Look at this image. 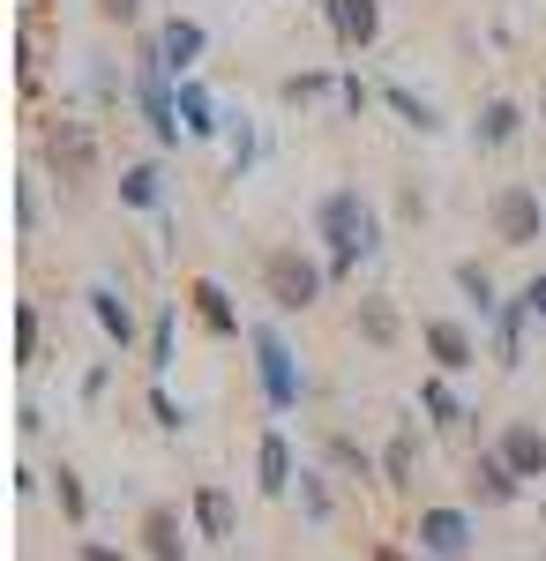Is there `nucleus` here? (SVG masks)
<instances>
[{
    "instance_id": "obj_21",
    "label": "nucleus",
    "mask_w": 546,
    "mask_h": 561,
    "mask_svg": "<svg viewBox=\"0 0 546 561\" xmlns=\"http://www.w3.org/2000/svg\"><path fill=\"white\" fill-rule=\"evenodd\" d=\"M450 277H457V293H464L471 307H479V314H502V300H494V277H487L479 262H457Z\"/></svg>"
},
{
    "instance_id": "obj_18",
    "label": "nucleus",
    "mask_w": 546,
    "mask_h": 561,
    "mask_svg": "<svg viewBox=\"0 0 546 561\" xmlns=\"http://www.w3.org/2000/svg\"><path fill=\"white\" fill-rule=\"evenodd\" d=\"M254 472H262V494H285V486H293V442H285V434H262Z\"/></svg>"
},
{
    "instance_id": "obj_2",
    "label": "nucleus",
    "mask_w": 546,
    "mask_h": 561,
    "mask_svg": "<svg viewBox=\"0 0 546 561\" xmlns=\"http://www.w3.org/2000/svg\"><path fill=\"white\" fill-rule=\"evenodd\" d=\"M262 285H270V300L285 307V314H299V307L322 300V285H330V262H307V255H293V248H277V255L262 262Z\"/></svg>"
},
{
    "instance_id": "obj_20",
    "label": "nucleus",
    "mask_w": 546,
    "mask_h": 561,
    "mask_svg": "<svg viewBox=\"0 0 546 561\" xmlns=\"http://www.w3.org/2000/svg\"><path fill=\"white\" fill-rule=\"evenodd\" d=\"M360 337H367L375 352H389V345H397V307L382 300V293H375V300H360Z\"/></svg>"
},
{
    "instance_id": "obj_27",
    "label": "nucleus",
    "mask_w": 546,
    "mask_h": 561,
    "mask_svg": "<svg viewBox=\"0 0 546 561\" xmlns=\"http://www.w3.org/2000/svg\"><path fill=\"white\" fill-rule=\"evenodd\" d=\"M53 494H60V510H68V524H83V517H90V494H83V479L68 472V465L53 472Z\"/></svg>"
},
{
    "instance_id": "obj_32",
    "label": "nucleus",
    "mask_w": 546,
    "mask_h": 561,
    "mask_svg": "<svg viewBox=\"0 0 546 561\" xmlns=\"http://www.w3.org/2000/svg\"><path fill=\"white\" fill-rule=\"evenodd\" d=\"M248 165H254V128L240 121V128H232V180L248 173Z\"/></svg>"
},
{
    "instance_id": "obj_17",
    "label": "nucleus",
    "mask_w": 546,
    "mask_h": 561,
    "mask_svg": "<svg viewBox=\"0 0 546 561\" xmlns=\"http://www.w3.org/2000/svg\"><path fill=\"white\" fill-rule=\"evenodd\" d=\"M516 128H524V105H516V98H487V113H479V150L516 142Z\"/></svg>"
},
{
    "instance_id": "obj_3",
    "label": "nucleus",
    "mask_w": 546,
    "mask_h": 561,
    "mask_svg": "<svg viewBox=\"0 0 546 561\" xmlns=\"http://www.w3.org/2000/svg\"><path fill=\"white\" fill-rule=\"evenodd\" d=\"M248 345H254V375H262V397H270V412H293L299 404V367H293V345L270 330V322H254L248 330Z\"/></svg>"
},
{
    "instance_id": "obj_36",
    "label": "nucleus",
    "mask_w": 546,
    "mask_h": 561,
    "mask_svg": "<svg viewBox=\"0 0 546 561\" xmlns=\"http://www.w3.org/2000/svg\"><path fill=\"white\" fill-rule=\"evenodd\" d=\"M98 15H105V23H135V15H143V0H98Z\"/></svg>"
},
{
    "instance_id": "obj_10",
    "label": "nucleus",
    "mask_w": 546,
    "mask_h": 561,
    "mask_svg": "<svg viewBox=\"0 0 546 561\" xmlns=\"http://www.w3.org/2000/svg\"><path fill=\"white\" fill-rule=\"evenodd\" d=\"M83 300H90V322H98V330H105L113 345H121V352L135 345V307H127L121 293H113V285H90Z\"/></svg>"
},
{
    "instance_id": "obj_7",
    "label": "nucleus",
    "mask_w": 546,
    "mask_h": 561,
    "mask_svg": "<svg viewBox=\"0 0 546 561\" xmlns=\"http://www.w3.org/2000/svg\"><path fill=\"white\" fill-rule=\"evenodd\" d=\"M516 486H524V479L509 472L502 449H479V457H471V494H479V510H502V502H516Z\"/></svg>"
},
{
    "instance_id": "obj_6",
    "label": "nucleus",
    "mask_w": 546,
    "mask_h": 561,
    "mask_svg": "<svg viewBox=\"0 0 546 561\" xmlns=\"http://www.w3.org/2000/svg\"><path fill=\"white\" fill-rule=\"evenodd\" d=\"M426 352H434V367L442 375H464V367H479V345H471V330L464 322H420Z\"/></svg>"
},
{
    "instance_id": "obj_5",
    "label": "nucleus",
    "mask_w": 546,
    "mask_h": 561,
    "mask_svg": "<svg viewBox=\"0 0 546 561\" xmlns=\"http://www.w3.org/2000/svg\"><path fill=\"white\" fill-rule=\"evenodd\" d=\"M203 23H195V15H172L166 31H158V45H150V60H158V68H166V76H195V60H203Z\"/></svg>"
},
{
    "instance_id": "obj_1",
    "label": "nucleus",
    "mask_w": 546,
    "mask_h": 561,
    "mask_svg": "<svg viewBox=\"0 0 546 561\" xmlns=\"http://www.w3.org/2000/svg\"><path fill=\"white\" fill-rule=\"evenodd\" d=\"M315 232L330 240V277H352L367 255H382V217L360 187H330L315 203Z\"/></svg>"
},
{
    "instance_id": "obj_8",
    "label": "nucleus",
    "mask_w": 546,
    "mask_h": 561,
    "mask_svg": "<svg viewBox=\"0 0 546 561\" xmlns=\"http://www.w3.org/2000/svg\"><path fill=\"white\" fill-rule=\"evenodd\" d=\"M420 547L434 561H457L464 547H471V517H464V510H426L420 517Z\"/></svg>"
},
{
    "instance_id": "obj_40",
    "label": "nucleus",
    "mask_w": 546,
    "mask_h": 561,
    "mask_svg": "<svg viewBox=\"0 0 546 561\" xmlns=\"http://www.w3.org/2000/svg\"><path fill=\"white\" fill-rule=\"evenodd\" d=\"M539 195H546V187H539Z\"/></svg>"
},
{
    "instance_id": "obj_28",
    "label": "nucleus",
    "mask_w": 546,
    "mask_h": 561,
    "mask_svg": "<svg viewBox=\"0 0 546 561\" xmlns=\"http://www.w3.org/2000/svg\"><path fill=\"white\" fill-rule=\"evenodd\" d=\"M172 330H180V314H172V307H166V314L150 322V367H158V375H166V367H172Z\"/></svg>"
},
{
    "instance_id": "obj_26",
    "label": "nucleus",
    "mask_w": 546,
    "mask_h": 561,
    "mask_svg": "<svg viewBox=\"0 0 546 561\" xmlns=\"http://www.w3.org/2000/svg\"><path fill=\"white\" fill-rule=\"evenodd\" d=\"M420 404H426V420H434V427H464V404L450 397V382H442V375L420 389Z\"/></svg>"
},
{
    "instance_id": "obj_34",
    "label": "nucleus",
    "mask_w": 546,
    "mask_h": 561,
    "mask_svg": "<svg viewBox=\"0 0 546 561\" xmlns=\"http://www.w3.org/2000/svg\"><path fill=\"white\" fill-rule=\"evenodd\" d=\"M337 98H344V105H352V113H367V105H375V90L360 83V76H344V83H337Z\"/></svg>"
},
{
    "instance_id": "obj_29",
    "label": "nucleus",
    "mask_w": 546,
    "mask_h": 561,
    "mask_svg": "<svg viewBox=\"0 0 546 561\" xmlns=\"http://www.w3.org/2000/svg\"><path fill=\"white\" fill-rule=\"evenodd\" d=\"M299 510L315 524H330V486H322V472H299Z\"/></svg>"
},
{
    "instance_id": "obj_25",
    "label": "nucleus",
    "mask_w": 546,
    "mask_h": 561,
    "mask_svg": "<svg viewBox=\"0 0 546 561\" xmlns=\"http://www.w3.org/2000/svg\"><path fill=\"white\" fill-rule=\"evenodd\" d=\"M412 457H420V434L405 427L389 449H382V479H389V486H405V479H412Z\"/></svg>"
},
{
    "instance_id": "obj_19",
    "label": "nucleus",
    "mask_w": 546,
    "mask_h": 561,
    "mask_svg": "<svg viewBox=\"0 0 546 561\" xmlns=\"http://www.w3.org/2000/svg\"><path fill=\"white\" fill-rule=\"evenodd\" d=\"M195 524H203V539H232V494L225 486H203L195 494Z\"/></svg>"
},
{
    "instance_id": "obj_14",
    "label": "nucleus",
    "mask_w": 546,
    "mask_h": 561,
    "mask_svg": "<svg viewBox=\"0 0 546 561\" xmlns=\"http://www.w3.org/2000/svg\"><path fill=\"white\" fill-rule=\"evenodd\" d=\"M330 23H337V38H344V45H375L382 8H375V0H330Z\"/></svg>"
},
{
    "instance_id": "obj_23",
    "label": "nucleus",
    "mask_w": 546,
    "mask_h": 561,
    "mask_svg": "<svg viewBox=\"0 0 546 561\" xmlns=\"http://www.w3.org/2000/svg\"><path fill=\"white\" fill-rule=\"evenodd\" d=\"M382 105H389V113H405V121H412L420 135H434V128H442V121H434V105H426V98H412L405 83H382Z\"/></svg>"
},
{
    "instance_id": "obj_31",
    "label": "nucleus",
    "mask_w": 546,
    "mask_h": 561,
    "mask_svg": "<svg viewBox=\"0 0 546 561\" xmlns=\"http://www.w3.org/2000/svg\"><path fill=\"white\" fill-rule=\"evenodd\" d=\"M330 465H344V472L367 479V449H360V442H344V434H330Z\"/></svg>"
},
{
    "instance_id": "obj_22",
    "label": "nucleus",
    "mask_w": 546,
    "mask_h": 561,
    "mask_svg": "<svg viewBox=\"0 0 546 561\" xmlns=\"http://www.w3.org/2000/svg\"><path fill=\"white\" fill-rule=\"evenodd\" d=\"M158 195H166V187H158V165H127L121 173V203L127 210H158Z\"/></svg>"
},
{
    "instance_id": "obj_38",
    "label": "nucleus",
    "mask_w": 546,
    "mask_h": 561,
    "mask_svg": "<svg viewBox=\"0 0 546 561\" xmlns=\"http://www.w3.org/2000/svg\"><path fill=\"white\" fill-rule=\"evenodd\" d=\"M375 561H405V554H397V547H375Z\"/></svg>"
},
{
    "instance_id": "obj_11",
    "label": "nucleus",
    "mask_w": 546,
    "mask_h": 561,
    "mask_svg": "<svg viewBox=\"0 0 546 561\" xmlns=\"http://www.w3.org/2000/svg\"><path fill=\"white\" fill-rule=\"evenodd\" d=\"M45 150H53V165H60L68 180H83L90 165H98V142H90V135L76 128V121H60V128L45 135Z\"/></svg>"
},
{
    "instance_id": "obj_35",
    "label": "nucleus",
    "mask_w": 546,
    "mask_h": 561,
    "mask_svg": "<svg viewBox=\"0 0 546 561\" xmlns=\"http://www.w3.org/2000/svg\"><path fill=\"white\" fill-rule=\"evenodd\" d=\"M516 300L532 307V322H546V270H539V277H532V285H524V293H516Z\"/></svg>"
},
{
    "instance_id": "obj_13",
    "label": "nucleus",
    "mask_w": 546,
    "mask_h": 561,
    "mask_svg": "<svg viewBox=\"0 0 546 561\" xmlns=\"http://www.w3.org/2000/svg\"><path fill=\"white\" fill-rule=\"evenodd\" d=\"M143 554H150V561H187L180 510H150V517H143Z\"/></svg>"
},
{
    "instance_id": "obj_33",
    "label": "nucleus",
    "mask_w": 546,
    "mask_h": 561,
    "mask_svg": "<svg viewBox=\"0 0 546 561\" xmlns=\"http://www.w3.org/2000/svg\"><path fill=\"white\" fill-rule=\"evenodd\" d=\"M150 420H158V427H180V420H187V412H180V404H172V397H166V389H150Z\"/></svg>"
},
{
    "instance_id": "obj_12",
    "label": "nucleus",
    "mask_w": 546,
    "mask_h": 561,
    "mask_svg": "<svg viewBox=\"0 0 546 561\" xmlns=\"http://www.w3.org/2000/svg\"><path fill=\"white\" fill-rule=\"evenodd\" d=\"M187 300H195V314L211 322L217 337H240V307H232V293H225L217 277H195V285H187Z\"/></svg>"
},
{
    "instance_id": "obj_30",
    "label": "nucleus",
    "mask_w": 546,
    "mask_h": 561,
    "mask_svg": "<svg viewBox=\"0 0 546 561\" xmlns=\"http://www.w3.org/2000/svg\"><path fill=\"white\" fill-rule=\"evenodd\" d=\"M15 352H23V367L38 359V307H23V314H15Z\"/></svg>"
},
{
    "instance_id": "obj_4",
    "label": "nucleus",
    "mask_w": 546,
    "mask_h": 561,
    "mask_svg": "<svg viewBox=\"0 0 546 561\" xmlns=\"http://www.w3.org/2000/svg\"><path fill=\"white\" fill-rule=\"evenodd\" d=\"M487 225H494V240H502V248H532V240L546 232V195L516 180V187H502V195L487 203Z\"/></svg>"
},
{
    "instance_id": "obj_37",
    "label": "nucleus",
    "mask_w": 546,
    "mask_h": 561,
    "mask_svg": "<svg viewBox=\"0 0 546 561\" xmlns=\"http://www.w3.org/2000/svg\"><path fill=\"white\" fill-rule=\"evenodd\" d=\"M83 561H127V554H113V547H98V539H83Z\"/></svg>"
},
{
    "instance_id": "obj_15",
    "label": "nucleus",
    "mask_w": 546,
    "mask_h": 561,
    "mask_svg": "<svg viewBox=\"0 0 546 561\" xmlns=\"http://www.w3.org/2000/svg\"><path fill=\"white\" fill-rule=\"evenodd\" d=\"M172 98H180V128H187V135H217V128H225V121H217V105H211V90L195 83V76H180Z\"/></svg>"
},
{
    "instance_id": "obj_9",
    "label": "nucleus",
    "mask_w": 546,
    "mask_h": 561,
    "mask_svg": "<svg viewBox=\"0 0 546 561\" xmlns=\"http://www.w3.org/2000/svg\"><path fill=\"white\" fill-rule=\"evenodd\" d=\"M494 449L509 457V472H516V479H546V434L539 427H524V420H516V427H502Z\"/></svg>"
},
{
    "instance_id": "obj_39",
    "label": "nucleus",
    "mask_w": 546,
    "mask_h": 561,
    "mask_svg": "<svg viewBox=\"0 0 546 561\" xmlns=\"http://www.w3.org/2000/svg\"><path fill=\"white\" fill-rule=\"evenodd\" d=\"M539 113H546V83H539Z\"/></svg>"
},
{
    "instance_id": "obj_16",
    "label": "nucleus",
    "mask_w": 546,
    "mask_h": 561,
    "mask_svg": "<svg viewBox=\"0 0 546 561\" xmlns=\"http://www.w3.org/2000/svg\"><path fill=\"white\" fill-rule=\"evenodd\" d=\"M524 322H532V307L502 300V314H494V359L502 367H524Z\"/></svg>"
},
{
    "instance_id": "obj_24",
    "label": "nucleus",
    "mask_w": 546,
    "mask_h": 561,
    "mask_svg": "<svg viewBox=\"0 0 546 561\" xmlns=\"http://www.w3.org/2000/svg\"><path fill=\"white\" fill-rule=\"evenodd\" d=\"M337 83H344V76H330V68H307V76H285V90H277V98H285V105H315V98H330Z\"/></svg>"
}]
</instances>
